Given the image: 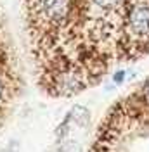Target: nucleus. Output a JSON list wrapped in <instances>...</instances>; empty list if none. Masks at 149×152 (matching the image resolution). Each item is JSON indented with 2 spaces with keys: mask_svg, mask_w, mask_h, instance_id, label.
I'll return each mask as SVG.
<instances>
[{
  "mask_svg": "<svg viewBox=\"0 0 149 152\" xmlns=\"http://www.w3.org/2000/svg\"><path fill=\"white\" fill-rule=\"evenodd\" d=\"M149 54V0H127L123 26V62Z\"/></svg>",
  "mask_w": 149,
  "mask_h": 152,
  "instance_id": "nucleus-2",
  "label": "nucleus"
},
{
  "mask_svg": "<svg viewBox=\"0 0 149 152\" xmlns=\"http://www.w3.org/2000/svg\"><path fill=\"white\" fill-rule=\"evenodd\" d=\"M5 23L7 21L0 10V113L10 104L19 85L16 54Z\"/></svg>",
  "mask_w": 149,
  "mask_h": 152,
  "instance_id": "nucleus-3",
  "label": "nucleus"
},
{
  "mask_svg": "<svg viewBox=\"0 0 149 152\" xmlns=\"http://www.w3.org/2000/svg\"><path fill=\"white\" fill-rule=\"evenodd\" d=\"M127 0H21L38 80L52 95L78 94L123 62Z\"/></svg>",
  "mask_w": 149,
  "mask_h": 152,
  "instance_id": "nucleus-1",
  "label": "nucleus"
}]
</instances>
